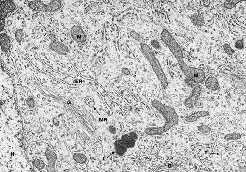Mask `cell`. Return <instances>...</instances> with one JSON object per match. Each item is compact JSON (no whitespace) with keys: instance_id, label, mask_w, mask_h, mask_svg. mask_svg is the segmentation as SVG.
I'll return each instance as SVG.
<instances>
[{"instance_id":"cell-1","label":"cell","mask_w":246,"mask_h":172,"mask_svg":"<svg viewBox=\"0 0 246 172\" xmlns=\"http://www.w3.org/2000/svg\"><path fill=\"white\" fill-rule=\"evenodd\" d=\"M161 41L169 48L177 60L178 64L187 78L198 83L203 81L205 78L204 72L201 69L191 67L186 64L184 61L182 50L175 38L166 29H164L161 34Z\"/></svg>"},{"instance_id":"cell-2","label":"cell","mask_w":246,"mask_h":172,"mask_svg":"<svg viewBox=\"0 0 246 172\" xmlns=\"http://www.w3.org/2000/svg\"><path fill=\"white\" fill-rule=\"evenodd\" d=\"M151 106L163 116L164 124L160 127H149L144 130L145 134L150 135H159L166 132L167 130L179 123V117L174 108L163 105L161 102L154 100L151 102Z\"/></svg>"},{"instance_id":"cell-3","label":"cell","mask_w":246,"mask_h":172,"mask_svg":"<svg viewBox=\"0 0 246 172\" xmlns=\"http://www.w3.org/2000/svg\"><path fill=\"white\" fill-rule=\"evenodd\" d=\"M141 48L144 56L148 61L158 79L160 82L162 88L164 90H165L168 86V80L161 66L159 61L156 59L147 45L141 44Z\"/></svg>"},{"instance_id":"cell-4","label":"cell","mask_w":246,"mask_h":172,"mask_svg":"<svg viewBox=\"0 0 246 172\" xmlns=\"http://www.w3.org/2000/svg\"><path fill=\"white\" fill-rule=\"evenodd\" d=\"M186 85L191 89L190 96L188 97L184 102V105L187 108H191L197 104L201 93V87L199 83L186 78L185 80Z\"/></svg>"},{"instance_id":"cell-5","label":"cell","mask_w":246,"mask_h":172,"mask_svg":"<svg viewBox=\"0 0 246 172\" xmlns=\"http://www.w3.org/2000/svg\"><path fill=\"white\" fill-rule=\"evenodd\" d=\"M71 34L72 38L77 42L82 43L87 40V34L78 25H74L72 28Z\"/></svg>"},{"instance_id":"cell-6","label":"cell","mask_w":246,"mask_h":172,"mask_svg":"<svg viewBox=\"0 0 246 172\" xmlns=\"http://www.w3.org/2000/svg\"><path fill=\"white\" fill-rule=\"evenodd\" d=\"M121 140L127 149L134 148L136 142L138 139V135L135 132H131L128 134L122 135Z\"/></svg>"},{"instance_id":"cell-7","label":"cell","mask_w":246,"mask_h":172,"mask_svg":"<svg viewBox=\"0 0 246 172\" xmlns=\"http://www.w3.org/2000/svg\"><path fill=\"white\" fill-rule=\"evenodd\" d=\"M50 48L51 49L60 54H66L69 51V50L65 45L57 42L52 43L50 45Z\"/></svg>"},{"instance_id":"cell-8","label":"cell","mask_w":246,"mask_h":172,"mask_svg":"<svg viewBox=\"0 0 246 172\" xmlns=\"http://www.w3.org/2000/svg\"><path fill=\"white\" fill-rule=\"evenodd\" d=\"M15 8V5L11 1H6L1 6V20H4L5 15L13 11Z\"/></svg>"},{"instance_id":"cell-9","label":"cell","mask_w":246,"mask_h":172,"mask_svg":"<svg viewBox=\"0 0 246 172\" xmlns=\"http://www.w3.org/2000/svg\"><path fill=\"white\" fill-rule=\"evenodd\" d=\"M191 21L195 26L201 27L205 25V19L202 14L195 13L192 14L191 17Z\"/></svg>"},{"instance_id":"cell-10","label":"cell","mask_w":246,"mask_h":172,"mask_svg":"<svg viewBox=\"0 0 246 172\" xmlns=\"http://www.w3.org/2000/svg\"><path fill=\"white\" fill-rule=\"evenodd\" d=\"M114 148L117 155L120 157H122L125 155L127 151V148L125 146L121 139L116 140L114 142Z\"/></svg>"},{"instance_id":"cell-11","label":"cell","mask_w":246,"mask_h":172,"mask_svg":"<svg viewBox=\"0 0 246 172\" xmlns=\"http://www.w3.org/2000/svg\"><path fill=\"white\" fill-rule=\"evenodd\" d=\"M209 113L207 111H199L188 116L186 118V121L189 123H193L196 122L198 119L201 117H206L209 115Z\"/></svg>"},{"instance_id":"cell-12","label":"cell","mask_w":246,"mask_h":172,"mask_svg":"<svg viewBox=\"0 0 246 172\" xmlns=\"http://www.w3.org/2000/svg\"><path fill=\"white\" fill-rule=\"evenodd\" d=\"M205 84L206 87L210 91H216L219 87V81L214 77H209L205 81Z\"/></svg>"},{"instance_id":"cell-13","label":"cell","mask_w":246,"mask_h":172,"mask_svg":"<svg viewBox=\"0 0 246 172\" xmlns=\"http://www.w3.org/2000/svg\"><path fill=\"white\" fill-rule=\"evenodd\" d=\"M10 44V38L5 34H2L1 35V47L3 51H7L9 49Z\"/></svg>"},{"instance_id":"cell-14","label":"cell","mask_w":246,"mask_h":172,"mask_svg":"<svg viewBox=\"0 0 246 172\" xmlns=\"http://www.w3.org/2000/svg\"><path fill=\"white\" fill-rule=\"evenodd\" d=\"M30 8L35 10H38L41 11H47L46 7L47 5L44 4L41 1H31L29 3Z\"/></svg>"},{"instance_id":"cell-15","label":"cell","mask_w":246,"mask_h":172,"mask_svg":"<svg viewBox=\"0 0 246 172\" xmlns=\"http://www.w3.org/2000/svg\"><path fill=\"white\" fill-rule=\"evenodd\" d=\"M61 2L59 1H53L47 5L46 10L47 11L53 12L56 11L60 7Z\"/></svg>"},{"instance_id":"cell-16","label":"cell","mask_w":246,"mask_h":172,"mask_svg":"<svg viewBox=\"0 0 246 172\" xmlns=\"http://www.w3.org/2000/svg\"><path fill=\"white\" fill-rule=\"evenodd\" d=\"M73 159L77 163L83 164L87 161V157L84 154L81 153H76L73 155Z\"/></svg>"},{"instance_id":"cell-17","label":"cell","mask_w":246,"mask_h":172,"mask_svg":"<svg viewBox=\"0 0 246 172\" xmlns=\"http://www.w3.org/2000/svg\"><path fill=\"white\" fill-rule=\"evenodd\" d=\"M241 1L239 0H227L224 2V7L226 9H232L236 6V4Z\"/></svg>"},{"instance_id":"cell-18","label":"cell","mask_w":246,"mask_h":172,"mask_svg":"<svg viewBox=\"0 0 246 172\" xmlns=\"http://www.w3.org/2000/svg\"><path fill=\"white\" fill-rule=\"evenodd\" d=\"M241 138V135L239 133H232L225 135L224 139L226 141H229L230 140H238Z\"/></svg>"},{"instance_id":"cell-19","label":"cell","mask_w":246,"mask_h":172,"mask_svg":"<svg viewBox=\"0 0 246 172\" xmlns=\"http://www.w3.org/2000/svg\"><path fill=\"white\" fill-rule=\"evenodd\" d=\"M32 163L36 168H38V169H39V170L43 169L44 167V163L43 162L41 159H35V160H34L33 161Z\"/></svg>"},{"instance_id":"cell-20","label":"cell","mask_w":246,"mask_h":172,"mask_svg":"<svg viewBox=\"0 0 246 172\" xmlns=\"http://www.w3.org/2000/svg\"><path fill=\"white\" fill-rule=\"evenodd\" d=\"M223 48L225 52L229 55H232L234 53V51L228 44H225L223 46Z\"/></svg>"},{"instance_id":"cell-21","label":"cell","mask_w":246,"mask_h":172,"mask_svg":"<svg viewBox=\"0 0 246 172\" xmlns=\"http://www.w3.org/2000/svg\"><path fill=\"white\" fill-rule=\"evenodd\" d=\"M23 35V32L21 29H18L15 34V37L18 42L20 43L21 41Z\"/></svg>"},{"instance_id":"cell-22","label":"cell","mask_w":246,"mask_h":172,"mask_svg":"<svg viewBox=\"0 0 246 172\" xmlns=\"http://www.w3.org/2000/svg\"><path fill=\"white\" fill-rule=\"evenodd\" d=\"M198 130L203 133H207L211 131V129L205 125H202L201 126H198Z\"/></svg>"},{"instance_id":"cell-23","label":"cell","mask_w":246,"mask_h":172,"mask_svg":"<svg viewBox=\"0 0 246 172\" xmlns=\"http://www.w3.org/2000/svg\"><path fill=\"white\" fill-rule=\"evenodd\" d=\"M235 48L237 49H242L244 46V40L242 39L237 40L235 43Z\"/></svg>"},{"instance_id":"cell-24","label":"cell","mask_w":246,"mask_h":172,"mask_svg":"<svg viewBox=\"0 0 246 172\" xmlns=\"http://www.w3.org/2000/svg\"><path fill=\"white\" fill-rule=\"evenodd\" d=\"M151 45L156 50H161V45L160 44L158 40H151Z\"/></svg>"},{"instance_id":"cell-25","label":"cell","mask_w":246,"mask_h":172,"mask_svg":"<svg viewBox=\"0 0 246 172\" xmlns=\"http://www.w3.org/2000/svg\"><path fill=\"white\" fill-rule=\"evenodd\" d=\"M130 35L135 40H140V36L138 33L135 31H131L130 33Z\"/></svg>"},{"instance_id":"cell-26","label":"cell","mask_w":246,"mask_h":172,"mask_svg":"<svg viewBox=\"0 0 246 172\" xmlns=\"http://www.w3.org/2000/svg\"><path fill=\"white\" fill-rule=\"evenodd\" d=\"M27 105L29 107V108H33L35 106V101L32 98H29L27 100Z\"/></svg>"},{"instance_id":"cell-27","label":"cell","mask_w":246,"mask_h":172,"mask_svg":"<svg viewBox=\"0 0 246 172\" xmlns=\"http://www.w3.org/2000/svg\"><path fill=\"white\" fill-rule=\"evenodd\" d=\"M108 130H109V132L111 133L112 135H115V134H116V132H117L116 128H115L113 125L109 126L108 127Z\"/></svg>"},{"instance_id":"cell-28","label":"cell","mask_w":246,"mask_h":172,"mask_svg":"<svg viewBox=\"0 0 246 172\" xmlns=\"http://www.w3.org/2000/svg\"><path fill=\"white\" fill-rule=\"evenodd\" d=\"M122 72L123 75H130V70H128V69L126 68V67H124V68H123V69H122Z\"/></svg>"},{"instance_id":"cell-29","label":"cell","mask_w":246,"mask_h":172,"mask_svg":"<svg viewBox=\"0 0 246 172\" xmlns=\"http://www.w3.org/2000/svg\"><path fill=\"white\" fill-rule=\"evenodd\" d=\"M49 37L51 40L53 42H55L56 40V38L54 34H50L49 35Z\"/></svg>"},{"instance_id":"cell-30","label":"cell","mask_w":246,"mask_h":172,"mask_svg":"<svg viewBox=\"0 0 246 172\" xmlns=\"http://www.w3.org/2000/svg\"><path fill=\"white\" fill-rule=\"evenodd\" d=\"M53 124H55V126H58L59 124V121H57V120L56 119H53Z\"/></svg>"}]
</instances>
